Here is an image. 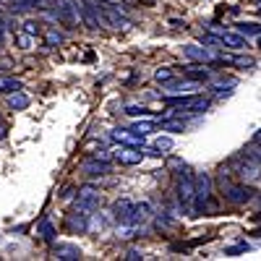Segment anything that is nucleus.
<instances>
[{
    "label": "nucleus",
    "mask_w": 261,
    "mask_h": 261,
    "mask_svg": "<svg viewBox=\"0 0 261 261\" xmlns=\"http://www.w3.org/2000/svg\"><path fill=\"white\" fill-rule=\"evenodd\" d=\"M193 209L196 212H209L214 209L212 206V178L206 175V172H201L199 178H196V196H193Z\"/></svg>",
    "instance_id": "obj_1"
},
{
    "label": "nucleus",
    "mask_w": 261,
    "mask_h": 261,
    "mask_svg": "<svg viewBox=\"0 0 261 261\" xmlns=\"http://www.w3.org/2000/svg\"><path fill=\"white\" fill-rule=\"evenodd\" d=\"M220 186H222V193H225V199L230 204H248L253 199V188L251 186H232L227 178H225V172L220 175Z\"/></svg>",
    "instance_id": "obj_2"
},
{
    "label": "nucleus",
    "mask_w": 261,
    "mask_h": 261,
    "mask_svg": "<svg viewBox=\"0 0 261 261\" xmlns=\"http://www.w3.org/2000/svg\"><path fill=\"white\" fill-rule=\"evenodd\" d=\"M165 102L170 107H180V110H186V113H204L209 107L206 97H188V94H183V97H167Z\"/></svg>",
    "instance_id": "obj_3"
},
{
    "label": "nucleus",
    "mask_w": 261,
    "mask_h": 261,
    "mask_svg": "<svg viewBox=\"0 0 261 261\" xmlns=\"http://www.w3.org/2000/svg\"><path fill=\"white\" fill-rule=\"evenodd\" d=\"M193 196H196V178L186 170L183 175H180V180H178V201H180L183 209H191L193 206Z\"/></svg>",
    "instance_id": "obj_4"
},
{
    "label": "nucleus",
    "mask_w": 261,
    "mask_h": 261,
    "mask_svg": "<svg viewBox=\"0 0 261 261\" xmlns=\"http://www.w3.org/2000/svg\"><path fill=\"white\" fill-rule=\"evenodd\" d=\"M76 204H79V209L94 212V209H99V204H102V196H99V191H94V188H81Z\"/></svg>",
    "instance_id": "obj_5"
},
{
    "label": "nucleus",
    "mask_w": 261,
    "mask_h": 261,
    "mask_svg": "<svg viewBox=\"0 0 261 261\" xmlns=\"http://www.w3.org/2000/svg\"><path fill=\"white\" fill-rule=\"evenodd\" d=\"M214 34L220 37V42H222V45H227L230 50H243V47H248V42H246L243 34H232V32H225V29H214Z\"/></svg>",
    "instance_id": "obj_6"
},
{
    "label": "nucleus",
    "mask_w": 261,
    "mask_h": 261,
    "mask_svg": "<svg viewBox=\"0 0 261 261\" xmlns=\"http://www.w3.org/2000/svg\"><path fill=\"white\" fill-rule=\"evenodd\" d=\"M115 160H118L120 165H139V162L144 160V151H139L136 146H120V149L115 151Z\"/></svg>",
    "instance_id": "obj_7"
},
{
    "label": "nucleus",
    "mask_w": 261,
    "mask_h": 261,
    "mask_svg": "<svg viewBox=\"0 0 261 261\" xmlns=\"http://www.w3.org/2000/svg\"><path fill=\"white\" fill-rule=\"evenodd\" d=\"M115 222L120 225H134V204L128 199H120L115 204Z\"/></svg>",
    "instance_id": "obj_8"
},
{
    "label": "nucleus",
    "mask_w": 261,
    "mask_h": 261,
    "mask_svg": "<svg viewBox=\"0 0 261 261\" xmlns=\"http://www.w3.org/2000/svg\"><path fill=\"white\" fill-rule=\"evenodd\" d=\"M183 53H186L188 60H199V63H212V60H217L214 53H209L206 47H199V45H188V47H183Z\"/></svg>",
    "instance_id": "obj_9"
},
{
    "label": "nucleus",
    "mask_w": 261,
    "mask_h": 261,
    "mask_svg": "<svg viewBox=\"0 0 261 261\" xmlns=\"http://www.w3.org/2000/svg\"><path fill=\"white\" fill-rule=\"evenodd\" d=\"M246 162H238V175H241L243 180H253V178H258V170H261V165L258 162H253V160H248V157H243Z\"/></svg>",
    "instance_id": "obj_10"
},
{
    "label": "nucleus",
    "mask_w": 261,
    "mask_h": 261,
    "mask_svg": "<svg viewBox=\"0 0 261 261\" xmlns=\"http://www.w3.org/2000/svg\"><path fill=\"white\" fill-rule=\"evenodd\" d=\"M55 258H60V261H76V258H81V251L76 246H68V243H58L55 246Z\"/></svg>",
    "instance_id": "obj_11"
},
{
    "label": "nucleus",
    "mask_w": 261,
    "mask_h": 261,
    "mask_svg": "<svg viewBox=\"0 0 261 261\" xmlns=\"http://www.w3.org/2000/svg\"><path fill=\"white\" fill-rule=\"evenodd\" d=\"M68 227H71V230H79V232H86V227H89V214H86V209L73 212V214L68 217Z\"/></svg>",
    "instance_id": "obj_12"
},
{
    "label": "nucleus",
    "mask_w": 261,
    "mask_h": 261,
    "mask_svg": "<svg viewBox=\"0 0 261 261\" xmlns=\"http://www.w3.org/2000/svg\"><path fill=\"white\" fill-rule=\"evenodd\" d=\"M191 89H196V81L193 79H188V81H165V92H172V94H186V92H191Z\"/></svg>",
    "instance_id": "obj_13"
},
{
    "label": "nucleus",
    "mask_w": 261,
    "mask_h": 261,
    "mask_svg": "<svg viewBox=\"0 0 261 261\" xmlns=\"http://www.w3.org/2000/svg\"><path fill=\"white\" fill-rule=\"evenodd\" d=\"M84 172H89V175H105V172H110V167H107V162L97 160V162H84Z\"/></svg>",
    "instance_id": "obj_14"
},
{
    "label": "nucleus",
    "mask_w": 261,
    "mask_h": 261,
    "mask_svg": "<svg viewBox=\"0 0 261 261\" xmlns=\"http://www.w3.org/2000/svg\"><path fill=\"white\" fill-rule=\"evenodd\" d=\"M149 214H151L149 204H134V225H144L149 220Z\"/></svg>",
    "instance_id": "obj_15"
},
{
    "label": "nucleus",
    "mask_w": 261,
    "mask_h": 261,
    "mask_svg": "<svg viewBox=\"0 0 261 261\" xmlns=\"http://www.w3.org/2000/svg\"><path fill=\"white\" fill-rule=\"evenodd\" d=\"M18 89H21V81H18V79L0 76V92H8V94H13V92H18Z\"/></svg>",
    "instance_id": "obj_16"
},
{
    "label": "nucleus",
    "mask_w": 261,
    "mask_h": 261,
    "mask_svg": "<svg viewBox=\"0 0 261 261\" xmlns=\"http://www.w3.org/2000/svg\"><path fill=\"white\" fill-rule=\"evenodd\" d=\"M243 157H248V160H253V162L261 165V144H258V141L248 144V146L243 149Z\"/></svg>",
    "instance_id": "obj_17"
},
{
    "label": "nucleus",
    "mask_w": 261,
    "mask_h": 261,
    "mask_svg": "<svg viewBox=\"0 0 261 261\" xmlns=\"http://www.w3.org/2000/svg\"><path fill=\"white\" fill-rule=\"evenodd\" d=\"M186 76L193 79V81H206V79H209V71H206V68H196V65H188Z\"/></svg>",
    "instance_id": "obj_18"
},
{
    "label": "nucleus",
    "mask_w": 261,
    "mask_h": 261,
    "mask_svg": "<svg viewBox=\"0 0 261 261\" xmlns=\"http://www.w3.org/2000/svg\"><path fill=\"white\" fill-rule=\"evenodd\" d=\"M11 107H13V110H24V107H29V97H27V94H21V92H13V97H11Z\"/></svg>",
    "instance_id": "obj_19"
},
{
    "label": "nucleus",
    "mask_w": 261,
    "mask_h": 261,
    "mask_svg": "<svg viewBox=\"0 0 261 261\" xmlns=\"http://www.w3.org/2000/svg\"><path fill=\"white\" fill-rule=\"evenodd\" d=\"M162 130H172V134H183L186 123L183 120H162Z\"/></svg>",
    "instance_id": "obj_20"
},
{
    "label": "nucleus",
    "mask_w": 261,
    "mask_h": 261,
    "mask_svg": "<svg viewBox=\"0 0 261 261\" xmlns=\"http://www.w3.org/2000/svg\"><path fill=\"white\" fill-rule=\"evenodd\" d=\"M238 34L256 37V34H261V27H258V24H238Z\"/></svg>",
    "instance_id": "obj_21"
},
{
    "label": "nucleus",
    "mask_w": 261,
    "mask_h": 261,
    "mask_svg": "<svg viewBox=\"0 0 261 261\" xmlns=\"http://www.w3.org/2000/svg\"><path fill=\"white\" fill-rule=\"evenodd\" d=\"M230 63H235V65H241V68H251L253 65V58H248V55H235V58H227Z\"/></svg>",
    "instance_id": "obj_22"
},
{
    "label": "nucleus",
    "mask_w": 261,
    "mask_h": 261,
    "mask_svg": "<svg viewBox=\"0 0 261 261\" xmlns=\"http://www.w3.org/2000/svg\"><path fill=\"white\" fill-rule=\"evenodd\" d=\"M16 39H18V45L24 47V50H32V42H34V37H32V34H27V32H18V34H16Z\"/></svg>",
    "instance_id": "obj_23"
},
{
    "label": "nucleus",
    "mask_w": 261,
    "mask_h": 261,
    "mask_svg": "<svg viewBox=\"0 0 261 261\" xmlns=\"http://www.w3.org/2000/svg\"><path fill=\"white\" fill-rule=\"evenodd\" d=\"M39 232H42V238H45V241H53V238H55V230H53L50 222H42V225H39Z\"/></svg>",
    "instance_id": "obj_24"
},
{
    "label": "nucleus",
    "mask_w": 261,
    "mask_h": 261,
    "mask_svg": "<svg viewBox=\"0 0 261 261\" xmlns=\"http://www.w3.org/2000/svg\"><path fill=\"white\" fill-rule=\"evenodd\" d=\"M130 130H134V134H139V136H146L149 130H151V123H136Z\"/></svg>",
    "instance_id": "obj_25"
},
{
    "label": "nucleus",
    "mask_w": 261,
    "mask_h": 261,
    "mask_svg": "<svg viewBox=\"0 0 261 261\" xmlns=\"http://www.w3.org/2000/svg\"><path fill=\"white\" fill-rule=\"evenodd\" d=\"M60 42H63V34H60V32H47V45H50V47L60 45Z\"/></svg>",
    "instance_id": "obj_26"
},
{
    "label": "nucleus",
    "mask_w": 261,
    "mask_h": 261,
    "mask_svg": "<svg viewBox=\"0 0 261 261\" xmlns=\"http://www.w3.org/2000/svg\"><path fill=\"white\" fill-rule=\"evenodd\" d=\"M154 79L165 84V81H170V79H172V71H170V68H157V73H154Z\"/></svg>",
    "instance_id": "obj_27"
},
{
    "label": "nucleus",
    "mask_w": 261,
    "mask_h": 261,
    "mask_svg": "<svg viewBox=\"0 0 261 261\" xmlns=\"http://www.w3.org/2000/svg\"><path fill=\"white\" fill-rule=\"evenodd\" d=\"M125 113H128V115H149V110H146V107H139V105H130Z\"/></svg>",
    "instance_id": "obj_28"
},
{
    "label": "nucleus",
    "mask_w": 261,
    "mask_h": 261,
    "mask_svg": "<svg viewBox=\"0 0 261 261\" xmlns=\"http://www.w3.org/2000/svg\"><path fill=\"white\" fill-rule=\"evenodd\" d=\"M24 32L32 34V37H37V34H39V24H34V21H27V24H24Z\"/></svg>",
    "instance_id": "obj_29"
},
{
    "label": "nucleus",
    "mask_w": 261,
    "mask_h": 261,
    "mask_svg": "<svg viewBox=\"0 0 261 261\" xmlns=\"http://www.w3.org/2000/svg\"><path fill=\"white\" fill-rule=\"evenodd\" d=\"M154 149H160V151H162V149H172V141H170V139H157V141H154Z\"/></svg>",
    "instance_id": "obj_30"
},
{
    "label": "nucleus",
    "mask_w": 261,
    "mask_h": 261,
    "mask_svg": "<svg viewBox=\"0 0 261 261\" xmlns=\"http://www.w3.org/2000/svg\"><path fill=\"white\" fill-rule=\"evenodd\" d=\"M125 258H128V261H136V258H141V253H139V251H128Z\"/></svg>",
    "instance_id": "obj_31"
},
{
    "label": "nucleus",
    "mask_w": 261,
    "mask_h": 261,
    "mask_svg": "<svg viewBox=\"0 0 261 261\" xmlns=\"http://www.w3.org/2000/svg\"><path fill=\"white\" fill-rule=\"evenodd\" d=\"M97 160H105V162H107V160H110V151H105V149L97 151Z\"/></svg>",
    "instance_id": "obj_32"
},
{
    "label": "nucleus",
    "mask_w": 261,
    "mask_h": 261,
    "mask_svg": "<svg viewBox=\"0 0 261 261\" xmlns=\"http://www.w3.org/2000/svg\"><path fill=\"white\" fill-rule=\"evenodd\" d=\"M3 136H6V128H3V125H0V139H3Z\"/></svg>",
    "instance_id": "obj_33"
},
{
    "label": "nucleus",
    "mask_w": 261,
    "mask_h": 261,
    "mask_svg": "<svg viewBox=\"0 0 261 261\" xmlns=\"http://www.w3.org/2000/svg\"><path fill=\"white\" fill-rule=\"evenodd\" d=\"M258 3H261V0H258Z\"/></svg>",
    "instance_id": "obj_34"
},
{
    "label": "nucleus",
    "mask_w": 261,
    "mask_h": 261,
    "mask_svg": "<svg viewBox=\"0 0 261 261\" xmlns=\"http://www.w3.org/2000/svg\"><path fill=\"white\" fill-rule=\"evenodd\" d=\"M258 37H261V34H258Z\"/></svg>",
    "instance_id": "obj_35"
}]
</instances>
